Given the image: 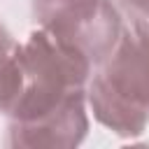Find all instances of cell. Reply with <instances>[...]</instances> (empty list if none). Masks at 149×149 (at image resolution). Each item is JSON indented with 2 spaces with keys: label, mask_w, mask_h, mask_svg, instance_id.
I'll return each mask as SVG.
<instances>
[{
  "label": "cell",
  "mask_w": 149,
  "mask_h": 149,
  "mask_svg": "<svg viewBox=\"0 0 149 149\" xmlns=\"http://www.w3.org/2000/svg\"><path fill=\"white\" fill-rule=\"evenodd\" d=\"M121 21H128L130 33L149 35V0H112Z\"/></svg>",
  "instance_id": "obj_3"
},
{
  "label": "cell",
  "mask_w": 149,
  "mask_h": 149,
  "mask_svg": "<svg viewBox=\"0 0 149 149\" xmlns=\"http://www.w3.org/2000/svg\"><path fill=\"white\" fill-rule=\"evenodd\" d=\"M88 0H33V12H35V19L40 21V26L54 21L56 16L84 5Z\"/></svg>",
  "instance_id": "obj_4"
},
{
  "label": "cell",
  "mask_w": 149,
  "mask_h": 149,
  "mask_svg": "<svg viewBox=\"0 0 149 149\" xmlns=\"http://www.w3.org/2000/svg\"><path fill=\"white\" fill-rule=\"evenodd\" d=\"M86 95L84 91L70 98L58 112L33 123L28 128H9L7 144L12 147H74L81 142L88 119H86Z\"/></svg>",
  "instance_id": "obj_2"
},
{
  "label": "cell",
  "mask_w": 149,
  "mask_h": 149,
  "mask_svg": "<svg viewBox=\"0 0 149 149\" xmlns=\"http://www.w3.org/2000/svg\"><path fill=\"white\" fill-rule=\"evenodd\" d=\"M88 102L95 119L119 135H140L149 121V35H121L93 77Z\"/></svg>",
  "instance_id": "obj_1"
}]
</instances>
